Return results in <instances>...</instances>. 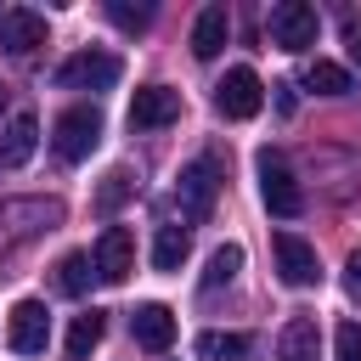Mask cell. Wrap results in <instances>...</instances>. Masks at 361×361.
Listing matches in <instances>:
<instances>
[{
    "instance_id": "cell-1",
    "label": "cell",
    "mask_w": 361,
    "mask_h": 361,
    "mask_svg": "<svg viewBox=\"0 0 361 361\" xmlns=\"http://www.w3.org/2000/svg\"><path fill=\"white\" fill-rule=\"evenodd\" d=\"M214 197H220V164H214V158L186 164V169H180V180H175L180 220H186V226H203V220L214 214Z\"/></svg>"
},
{
    "instance_id": "cell-2",
    "label": "cell",
    "mask_w": 361,
    "mask_h": 361,
    "mask_svg": "<svg viewBox=\"0 0 361 361\" xmlns=\"http://www.w3.org/2000/svg\"><path fill=\"white\" fill-rule=\"evenodd\" d=\"M96 141H102V113L96 107H68L51 130V147H56L62 164H85L96 152Z\"/></svg>"
},
{
    "instance_id": "cell-3",
    "label": "cell",
    "mask_w": 361,
    "mask_h": 361,
    "mask_svg": "<svg viewBox=\"0 0 361 361\" xmlns=\"http://www.w3.org/2000/svg\"><path fill=\"white\" fill-rule=\"evenodd\" d=\"M259 197H265V209H271L276 220H293V214L305 209V192H299L293 169H288L276 152H259Z\"/></svg>"
},
{
    "instance_id": "cell-4",
    "label": "cell",
    "mask_w": 361,
    "mask_h": 361,
    "mask_svg": "<svg viewBox=\"0 0 361 361\" xmlns=\"http://www.w3.org/2000/svg\"><path fill=\"white\" fill-rule=\"evenodd\" d=\"M56 85L62 90H113L118 85V56L113 51H79L56 68Z\"/></svg>"
},
{
    "instance_id": "cell-5",
    "label": "cell",
    "mask_w": 361,
    "mask_h": 361,
    "mask_svg": "<svg viewBox=\"0 0 361 361\" xmlns=\"http://www.w3.org/2000/svg\"><path fill=\"white\" fill-rule=\"evenodd\" d=\"M271 254H276V276H282L288 288H316V282H322V259H316V248H310L305 237L276 231V237H271Z\"/></svg>"
},
{
    "instance_id": "cell-6",
    "label": "cell",
    "mask_w": 361,
    "mask_h": 361,
    "mask_svg": "<svg viewBox=\"0 0 361 361\" xmlns=\"http://www.w3.org/2000/svg\"><path fill=\"white\" fill-rule=\"evenodd\" d=\"M271 45H282V51H305V45H316V6H305V0H282V6H271Z\"/></svg>"
},
{
    "instance_id": "cell-7",
    "label": "cell",
    "mask_w": 361,
    "mask_h": 361,
    "mask_svg": "<svg viewBox=\"0 0 361 361\" xmlns=\"http://www.w3.org/2000/svg\"><path fill=\"white\" fill-rule=\"evenodd\" d=\"M214 107H220L226 118H254V113L265 107V85H259V73H254V68H231V73L214 85Z\"/></svg>"
},
{
    "instance_id": "cell-8",
    "label": "cell",
    "mask_w": 361,
    "mask_h": 361,
    "mask_svg": "<svg viewBox=\"0 0 361 361\" xmlns=\"http://www.w3.org/2000/svg\"><path fill=\"white\" fill-rule=\"evenodd\" d=\"M6 344H11L17 355H39V350L51 344V316H45V305H39V299H17V305H11Z\"/></svg>"
},
{
    "instance_id": "cell-9",
    "label": "cell",
    "mask_w": 361,
    "mask_h": 361,
    "mask_svg": "<svg viewBox=\"0 0 361 361\" xmlns=\"http://www.w3.org/2000/svg\"><path fill=\"white\" fill-rule=\"evenodd\" d=\"M90 271L102 276V282H124L130 271H135V237L124 231V226H107L102 237H96V259H90Z\"/></svg>"
},
{
    "instance_id": "cell-10",
    "label": "cell",
    "mask_w": 361,
    "mask_h": 361,
    "mask_svg": "<svg viewBox=\"0 0 361 361\" xmlns=\"http://www.w3.org/2000/svg\"><path fill=\"white\" fill-rule=\"evenodd\" d=\"M175 118H180V90L147 85V90L130 96V124H135V130H164V124H175Z\"/></svg>"
},
{
    "instance_id": "cell-11",
    "label": "cell",
    "mask_w": 361,
    "mask_h": 361,
    "mask_svg": "<svg viewBox=\"0 0 361 361\" xmlns=\"http://www.w3.org/2000/svg\"><path fill=\"white\" fill-rule=\"evenodd\" d=\"M34 45H45V17H39V11H28V6H11V11H0V51H11V56H28Z\"/></svg>"
},
{
    "instance_id": "cell-12",
    "label": "cell",
    "mask_w": 361,
    "mask_h": 361,
    "mask_svg": "<svg viewBox=\"0 0 361 361\" xmlns=\"http://www.w3.org/2000/svg\"><path fill=\"white\" fill-rule=\"evenodd\" d=\"M130 333H135V344L141 350H169L175 344V316H169V305H141L135 316H130Z\"/></svg>"
},
{
    "instance_id": "cell-13",
    "label": "cell",
    "mask_w": 361,
    "mask_h": 361,
    "mask_svg": "<svg viewBox=\"0 0 361 361\" xmlns=\"http://www.w3.org/2000/svg\"><path fill=\"white\" fill-rule=\"evenodd\" d=\"M34 147H39V118L34 113H17L6 124V135H0V169H23L34 158Z\"/></svg>"
},
{
    "instance_id": "cell-14",
    "label": "cell",
    "mask_w": 361,
    "mask_h": 361,
    "mask_svg": "<svg viewBox=\"0 0 361 361\" xmlns=\"http://www.w3.org/2000/svg\"><path fill=\"white\" fill-rule=\"evenodd\" d=\"M226 34H231V17H226V6H203V11H197V23H192V56H197V62L220 56Z\"/></svg>"
},
{
    "instance_id": "cell-15",
    "label": "cell",
    "mask_w": 361,
    "mask_h": 361,
    "mask_svg": "<svg viewBox=\"0 0 361 361\" xmlns=\"http://www.w3.org/2000/svg\"><path fill=\"white\" fill-rule=\"evenodd\" d=\"M322 355V333L310 316H288L282 338H276V361H316Z\"/></svg>"
},
{
    "instance_id": "cell-16",
    "label": "cell",
    "mask_w": 361,
    "mask_h": 361,
    "mask_svg": "<svg viewBox=\"0 0 361 361\" xmlns=\"http://www.w3.org/2000/svg\"><path fill=\"white\" fill-rule=\"evenodd\" d=\"M305 90H316V96H350V90H355V79H350V68H338V62L316 56V62L305 68Z\"/></svg>"
},
{
    "instance_id": "cell-17",
    "label": "cell",
    "mask_w": 361,
    "mask_h": 361,
    "mask_svg": "<svg viewBox=\"0 0 361 361\" xmlns=\"http://www.w3.org/2000/svg\"><path fill=\"white\" fill-rule=\"evenodd\" d=\"M102 333H107L102 310H85V316H73V327H68V361H85V355L102 344Z\"/></svg>"
},
{
    "instance_id": "cell-18",
    "label": "cell",
    "mask_w": 361,
    "mask_h": 361,
    "mask_svg": "<svg viewBox=\"0 0 361 361\" xmlns=\"http://www.w3.org/2000/svg\"><path fill=\"white\" fill-rule=\"evenodd\" d=\"M186 248H192L186 226H158V243H152V265H158V271H180Z\"/></svg>"
},
{
    "instance_id": "cell-19",
    "label": "cell",
    "mask_w": 361,
    "mask_h": 361,
    "mask_svg": "<svg viewBox=\"0 0 361 361\" xmlns=\"http://www.w3.org/2000/svg\"><path fill=\"white\" fill-rule=\"evenodd\" d=\"M85 288H90V254H62L56 259V293L79 299Z\"/></svg>"
},
{
    "instance_id": "cell-20",
    "label": "cell",
    "mask_w": 361,
    "mask_h": 361,
    "mask_svg": "<svg viewBox=\"0 0 361 361\" xmlns=\"http://www.w3.org/2000/svg\"><path fill=\"white\" fill-rule=\"evenodd\" d=\"M197 355L203 361H243L248 355V338L243 333H197Z\"/></svg>"
},
{
    "instance_id": "cell-21",
    "label": "cell",
    "mask_w": 361,
    "mask_h": 361,
    "mask_svg": "<svg viewBox=\"0 0 361 361\" xmlns=\"http://www.w3.org/2000/svg\"><path fill=\"white\" fill-rule=\"evenodd\" d=\"M237 271H243V248H237V243H226V248H214V254H209V271H203V288L214 293V288H226V282H231Z\"/></svg>"
},
{
    "instance_id": "cell-22",
    "label": "cell",
    "mask_w": 361,
    "mask_h": 361,
    "mask_svg": "<svg viewBox=\"0 0 361 361\" xmlns=\"http://www.w3.org/2000/svg\"><path fill=\"white\" fill-rule=\"evenodd\" d=\"M130 192H135L130 169H107V175H102V186H96V209H102V214H113V209H118Z\"/></svg>"
},
{
    "instance_id": "cell-23",
    "label": "cell",
    "mask_w": 361,
    "mask_h": 361,
    "mask_svg": "<svg viewBox=\"0 0 361 361\" xmlns=\"http://www.w3.org/2000/svg\"><path fill=\"white\" fill-rule=\"evenodd\" d=\"M333 361H361V322H338V333H333Z\"/></svg>"
},
{
    "instance_id": "cell-24",
    "label": "cell",
    "mask_w": 361,
    "mask_h": 361,
    "mask_svg": "<svg viewBox=\"0 0 361 361\" xmlns=\"http://www.w3.org/2000/svg\"><path fill=\"white\" fill-rule=\"evenodd\" d=\"M107 17H113L118 28H147V23H152V6H124V0H113Z\"/></svg>"
},
{
    "instance_id": "cell-25",
    "label": "cell",
    "mask_w": 361,
    "mask_h": 361,
    "mask_svg": "<svg viewBox=\"0 0 361 361\" xmlns=\"http://www.w3.org/2000/svg\"><path fill=\"white\" fill-rule=\"evenodd\" d=\"M344 288H350V299H361V248L344 259Z\"/></svg>"
},
{
    "instance_id": "cell-26",
    "label": "cell",
    "mask_w": 361,
    "mask_h": 361,
    "mask_svg": "<svg viewBox=\"0 0 361 361\" xmlns=\"http://www.w3.org/2000/svg\"><path fill=\"white\" fill-rule=\"evenodd\" d=\"M344 45H350V62H361V23L344 28Z\"/></svg>"
},
{
    "instance_id": "cell-27",
    "label": "cell",
    "mask_w": 361,
    "mask_h": 361,
    "mask_svg": "<svg viewBox=\"0 0 361 361\" xmlns=\"http://www.w3.org/2000/svg\"><path fill=\"white\" fill-rule=\"evenodd\" d=\"M0 107H6V85H0Z\"/></svg>"
}]
</instances>
